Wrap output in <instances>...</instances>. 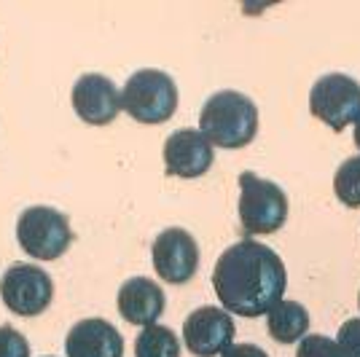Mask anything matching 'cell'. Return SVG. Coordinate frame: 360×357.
I'll return each mask as SVG.
<instances>
[{"mask_svg": "<svg viewBox=\"0 0 360 357\" xmlns=\"http://www.w3.org/2000/svg\"><path fill=\"white\" fill-rule=\"evenodd\" d=\"M266 327L269 336L280 344H296L309 333V312L301 306L299 301L283 298L277 301L266 314Z\"/></svg>", "mask_w": 360, "mask_h": 357, "instance_id": "cell-14", "label": "cell"}, {"mask_svg": "<svg viewBox=\"0 0 360 357\" xmlns=\"http://www.w3.org/2000/svg\"><path fill=\"white\" fill-rule=\"evenodd\" d=\"M150 258H153V268L159 280L169 285H186L188 280H194L196 268H199L196 239L186 228H175V226L165 228L153 239Z\"/></svg>", "mask_w": 360, "mask_h": 357, "instance_id": "cell-8", "label": "cell"}, {"mask_svg": "<svg viewBox=\"0 0 360 357\" xmlns=\"http://www.w3.org/2000/svg\"><path fill=\"white\" fill-rule=\"evenodd\" d=\"M296 357H345L342 346L323 336V333H309L299 342V349H296Z\"/></svg>", "mask_w": 360, "mask_h": 357, "instance_id": "cell-17", "label": "cell"}, {"mask_svg": "<svg viewBox=\"0 0 360 357\" xmlns=\"http://www.w3.org/2000/svg\"><path fill=\"white\" fill-rule=\"evenodd\" d=\"M0 296H3V304L14 314L35 317L51 306L54 283L41 266L14 264L0 280Z\"/></svg>", "mask_w": 360, "mask_h": 357, "instance_id": "cell-7", "label": "cell"}, {"mask_svg": "<svg viewBox=\"0 0 360 357\" xmlns=\"http://www.w3.org/2000/svg\"><path fill=\"white\" fill-rule=\"evenodd\" d=\"M121 108L140 124H165L175 116L178 86L165 70H137L124 84Z\"/></svg>", "mask_w": 360, "mask_h": 357, "instance_id": "cell-3", "label": "cell"}, {"mask_svg": "<svg viewBox=\"0 0 360 357\" xmlns=\"http://www.w3.org/2000/svg\"><path fill=\"white\" fill-rule=\"evenodd\" d=\"M135 357H180V342L175 330L165 325H148L135 342Z\"/></svg>", "mask_w": 360, "mask_h": 357, "instance_id": "cell-15", "label": "cell"}, {"mask_svg": "<svg viewBox=\"0 0 360 357\" xmlns=\"http://www.w3.org/2000/svg\"><path fill=\"white\" fill-rule=\"evenodd\" d=\"M68 357H124V339L103 317L81 320L65 339Z\"/></svg>", "mask_w": 360, "mask_h": 357, "instance_id": "cell-12", "label": "cell"}, {"mask_svg": "<svg viewBox=\"0 0 360 357\" xmlns=\"http://www.w3.org/2000/svg\"><path fill=\"white\" fill-rule=\"evenodd\" d=\"M355 145H358V150H360V119H358V124H355Z\"/></svg>", "mask_w": 360, "mask_h": 357, "instance_id": "cell-21", "label": "cell"}, {"mask_svg": "<svg viewBox=\"0 0 360 357\" xmlns=\"http://www.w3.org/2000/svg\"><path fill=\"white\" fill-rule=\"evenodd\" d=\"M70 100H73L78 119H84L86 124H94V126H105L110 121H116V116L124 110L116 84L108 75L100 73L81 75L75 81Z\"/></svg>", "mask_w": 360, "mask_h": 357, "instance_id": "cell-10", "label": "cell"}, {"mask_svg": "<svg viewBox=\"0 0 360 357\" xmlns=\"http://www.w3.org/2000/svg\"><path fill=\"white\" fill-rule=\"evenodd\" d=\"M221 357H269L255 344H231Z\"/></svg>", "mask_w": 360, "mask_h": 357, "instance_id": "cell-20", "label": "cell"}, {"mask_svg": "<svg viewBox=\"0 0 360 357\" xmlns=\"http://www.w3.org/2000/svg\"><path fill=\"white\" fill-rule=\"evenodd\" d=\"M333 191L345 207H360V156H349L342 162L333 178Z\"/></svg>", "mask_w": 360, "mask_h": 357, "instance_id": "cell-16", "label": "cell"}, {"mask_svg": "<svg viewBox=\"0 0 360 357\" xmlns=\"http://www.w3.org/2000/svg\"><path fill=\"white\" fill-rule=\"evenodd\" d=\"M0 357H30V344L16 327L0 325Z\"/></svg>", "mask_w": 360, "mask_h": 357, "instance_id": "cell-18", "label": "cell"}, {"mask_svg": "<svg viewBox=\"0 0 360 357\" xmlns=\"http://www.w3.org/2000/svg\"><path fill=\"white\" fill-rule=\"evenodd\" d=\"M309 110L333 132H345L360 119V84L352 75L328 73L317 78L309 94Z\"/></svg>", "mask_w": 360, "mask_h": 357, "instance_id": "cell-6", "label": "cell"}, {"mask_svg": "<svg viewBox=\"0 0 360 357\" xmlns=\"http://www.w3.org/2000/svg\"><path fill=\"white\" fill-rule=\"evenodd\" d=\"M199 132L218 148H245L258 132V108L242 91H215L202 108Z\"/></svg>", "mask_w": 360, "mask_h": 357, "instance_id": "cell-2", "label": "cell"}, {"mask_svg": "<svg viewBox=\"0 0 360 357\" xmlns=\"http://www.w3.org/2000/svg\"><path fill=\"white\" fill-rule=\"evenodd\" d=\"M119 312L132 325H156L165 314V290L148 277H132L119 287Z\"/></svg>", "mask_w": 360, "mask_h": 357, "instance_id": "cell-13", "label": "cell"}, {"mask_svg": "<svg viewBox=\"0 0 360 357\" xmlns=\"http://www.w3.org/2000/svg\"><path fill=\"white\" fill-rule=\"evenodd\" d=\"M288 285L285 264L271 247L245 239L221 253L212 268V287L229 314L261 317L283 301Z\"/></svg>", "mask_w": 360, "mask_h": 357, "instance_id": "cell-1", "label": "cell"}, {"mask_svg": "<svg viewBox=\"0 0 360 357\" xmlns=\"http://www.w3.org/2000/svg\"><path fill=\"white\" fill-rule=\"evenodd\" d=\"M336 344L342 346L345 357H360V317L347 320L345 325L339 327Z\"/></svg>", "mask_w": 360, "mask_h": 357, "instance_id": "cell-19", "label": "cell"}, {"mask_svg": "<svg viewBox=\"0 0 360 357\" xmlns=\"http://www.w3.org/2000/svg\"><path fill=\"white\" fill-rule=\"evenodd\" d=\"M234 320L221 306H199L183 323V344L196 357L224 355L234 344Z\"/></svg>", "mask_w": 360, "mask_h": 357, "instance_id": "cell-9", "label": "cell"}, {"mask_svg": "<svg viewBox=\"0 0 360 357\" xmlns=\"http://www.w3.org/2000/svg\"><path fill=\"white\" fill-rule=\"evenodd\" d=\"M215 150L199 129L172 132L165 143V167L172 178H202L212 167Z\"/></svg>", "mask_w": 360, "mask_h": 357, "instance_id": "cell-11", "label": "cell"}, {"mask_svg": "<svg viewBox=\"0 0 360 357\" xmlns=\"http://www.w3.org/2000/svg\"><path fill=\"white\" fill-rule=\"evenodd\" d=\"M358 306H360V293H358Z\"/></svg>", "mask_w": 360, "mask_h": 357, "instance_id": "cell-22", "label": "cell"}, {"mask_svg": "<svg viewBox=\"0 0 360 357\" xmlns=\"http://www.w3.org/2000/svg\"><path fill=\"white\" fill-rule=\"evenodd\" d=\"M16 239H19V247L30 258L57 261L73 245V228L60 209L38 205V207H27L19 215Z\"/></svg>", "mask_w": 360, "mask_h": 357, "instance_id": "cell-5", "label": "cell"}, {"mask_svg": "<svg viewBox=\"0 0 360 357\" xmlns=\"http://www.w3.org/2000/svg\"><path fill=\"white\" fill-rule=\"evenodd\" d=\"M288 221V196L285 191L271 183L242 172L240 175V223L248 234L264 237L280 231Z\"/></svg>", "mask_w": 360, "mask_h": 357, "instance_id": "cell-4", "label": "cell"}]
</instances>
